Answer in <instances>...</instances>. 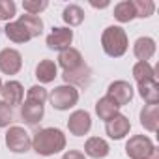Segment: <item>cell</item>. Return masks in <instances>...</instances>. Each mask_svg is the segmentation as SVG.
Returning <instances> with one entry per match:
<instances>
[{
    "mask_svg": "<svg viewBox=\"0 0 159 159\" xmlns=\"http://www.w3.org/2000/svg\"><path fill=\"white\" fill-rule=\"evenodd\" d=\"M32 148L39 155H54L66 148V135L56 127L39 129L32 139Z\"/></svg>",
    "mask_w": 159,
    "mask_h": 159,
    "instance_id": "obj_1",
    "label": "cell"
},
{
    "mask_svg": "<svg viewBox=\"0 0 159 159\" xmlns=\"http://www.w3.org/2000/svg\"><path fill=\"white\" fill-rule=\"evenodd\" d=\"M101 45L103 51L112 56V58H120L125 51H127V34L122 26H107L103 30L101 36Z\"/></svg>",
    "mask_w": 159,
    "mask_h": 159,
    "instance_id": "obj_2",
    "label": "cell"
},
{
    "mask_svg": "<svg viewBox=\"0 0 159 159\" xmlns=\"http://www.w3.org/2000/svg\"><path fill=\"white\" fill-rule=\"evenodd\" d=\"M125 153L129 159H159V150L144 135H135L125 144Z\"/></svg>",
    "mask_w": 159,
    "mask_h": 159,
    "instance_id": "obj_3",
    "label": "cell"
},
{
    "mask_svg": "<svg viewBox=\"0 0 159 159\" xmlns=\"http://www.w3.org/2000/svg\"><path fill=\"white\" fill-rule=\"evenodd\" d=\"M49 99H51V105L56 111H67L79 101V92H77L75 86L62 84V86H56L49 94Z\"/></svg>",
    "mask_w": 159,
    "mask_h": 159,
    "instance_id": "obj_4",
    "label": "cell"
},
{
    "mask_svg": "<svg viewBox=\"0 0 159 159\" xmlns=\"http://www.w3.org/2000/svg\"><path fill=\"white\" fill-rule=\"evenodd\" d=\"M6 146L15 152V153H25L30 150L32 146V139L28 135V131L25 127H19V125H11L6 133Z\"/></svg>",
    "mask_w": 159,
    "mask_h": 159,
    "instance_id": "obj_5",
    "label": "cell"
},
{
    "mask_svg": "<svg viewBox=\"0 0 159 159\" xmlns=\"http://www.w3.org/2000/svg\"><path fill=\"white\" fill-rule=\"evenodd\" d=\"M23 67V56L15 49H2L0 51V71L6 75H15Z\"/></svg>",
    "mask_w": 159,
    "mask_h": 159,
    "instance_id": "obj_6",
    "label": "cell"
},
{
    "mask_svg": "<svg viewBox=\"0 0 159 159\" xmlns=\"http://www.w3.org/2000/svg\"><path fill=\"white\" fill-rule=\"evenodd\" d=\"M107 98H111L118 107L127 105V103L133 99V88H131V84L125 83V81H114V83L109 84Z\"/></svg>",
    "mask_w": 159,
    "mask_h": 159,
    "instance_id": "obj_7",
    "label": "cell"
},
{
    "mask_svg": "<svg viewBox=\"0 0 159 159\" xmlns=\"http://www.w3.org/2000/svg\"><path fill=\"white\" fill-rule=\"evenodd\" d=\"M90 127H92V118H90V114L86 111H75L67 120V129L75 137L86 135L90 131Z\"/></svg>",
    "mask_w": 159,
    "mask_h": 159,
    "instance_id": "obj_8",
    "label": "cell"
},
{
    "mask_svg": "<svg viewBox=\"0 0 159 159\" xmlns=\"http://www.w3.org/2000/svg\"><path fill=\"white\" fill-rule=\"evenodd\" d=\"M73 41V30L69 28H52V32L47 36V47L49 49H54V51H64L71 45Z\"/></svg>",
    "mask_w": 159,
    "mask_h": 159,
    "instance_id": "obj_9",
    "label": "cell"
},
{
    "mask_svg": "<svg viewBox=\"0 0 159 159\" xmlns=\"http://www.w3.org/2000/svg\"><path fill=\"white\" fill-rule=\"evenodd\" d=\"M129 129H131V122L127 120V116H124V114H116V116H112L109 122H107V125H105V131H107V135L111 137V139H114V140H120V139H124L127 133H129Z\"/></svg>",
    "mask_w": 159,
    "mask_h": 159,
    "instance_id": "obj_10",
    "label": "cell"
},
{
    "mask_svg": "<svg viewBox=\"0 0 159 159\" xmlns=\"http://www.w3.org/2000/svg\"><path fill=\"white\" fill-rule=\"evenodd\" d=\"M2 101L8 103L10 107H15V105H21L23 103V96H25V88L21 83L17 81H8L6 84H2Z\"/></svg>",
    "mask_w": 159,
    "mask_h": 159,
    "instance_id": "obj_11",
    "label": "cell"
},
{
    "mask_svg": "<svg viewBox=\"0 0 159 159\" xmlns=\"http://www.w3.org/2000/svg\"><path fill=\"white\" fill-rule=\"evenodd\" d=\"M58 64L64 67V71H73V69H77V67H81L84 62H83V56H81V52H79L77 49L67 47V49L60 51V54H58Z\"/></svg>",
    "mask_w": 159,
    "mask_h": 159,
    "instance_id": "obj_12",
    "label": "cell"
},
{
    "mask_svg": "<svg viewBox=\"0 0 159 159\" xmlns=\"http://www.w3.org/2000/svg\"><path fill=\"white\" fill-rule=\"evenodd\" d=\"M43 112H45V109H43L41 103L28 101V99H26L25 103H21V118H23L26 124H30V125L38 124V122L43 118Z\"/></svg>",
    "mask_w": 159,
    "mask_h": 159,
    "instance_id": "obj_13",
    "label": "cell"
},
{
    "mask_svg": "<svg viewBox=\"0 0 159 159\" xmlns=\"http://www.w3.org/2000/svg\"><path fill=\"white\" fill-rule=\"evenodd\" d=\"M90 67L86 66V64H83L81 67H77V69H73V71H64V81L69 84V86H73V84H79V86H86L88 83H90Z\"/></svg>",
    "mask_w": 159,
    "mask_h": 159,
    "instance_id": "obj_14",
    "label": "cell"
},
{
    "mask_svg": "<svg viewBox=\"0 0 159 159\" xmlns=\"http://www.w3.org/2000/svg\"><path fill=\"white\" fill-rule=\"evenodd\" d=\"M109 152H111V148H109L107 140H103L99 137H92L84 144V153L94 157V159H103V157L109 155Z\"/></svg>",
    "mask_w": 159,
    "mask_h": 159,
    "instance_id": "obj_15",
    "label": "cell"
},
{
    "mask_svg": "<svg viewBox=\"0 0 159 159\" xmlns=\"http://www.w3.org/2000/svg\"><path fill=\"white\" fill-rule=\"evenodd\" d=\"M140 125L148 131H157L159 127V107L157 105H144L140 111Z\"/></svg>",
    "mask_w": 159,
    "mask_h": 159,
    "instance_id": "obj_16",
    "label": "cell"
},
{
    "mask_svg": "<svg viewBox=\"0 0 159 159\" xmlns=\"http://www.w3.org/2000/svg\"><path fill=\"white\" fill-rule=\"evenodd\" d=\"M133 52L139 62H148L155 52V41L152 38H139L133 45Z\"/></svg>",
    "mask_w": 159,
    "mask_h": 159,
    "instance_id": "obj_17",
    "label": "cell"
},
{
    "mask_svg": "<svg viewBox=\"0 0 159 159\" xmlns=\"http://www.w3.org/2000/svg\"><path fill=\"white\" fill-rule=\"evenodd\" d=\"M56 75H58V69H56V64L52 60H41L36 66V79L43 84L52 83Z\"/></svg>",
    "mask_w": 159,
    "mask_h": 159,
    "instance_id": "obj_18",
    "label": "cell"
},
{
    "mask_svg": "<svg viewBox=\"0 0 159 159\" xmlns=\"http://www.w3.org/2000/svg\"><path fill=\"white\" fill-rule=\"evenodd\" d=\"M4 32H6V36H8L13 43H26V41L32 39V36L28 34V30H26L19 21H15V23H8L6 28H4Z\"/></svg>",
    "mask_w": 159,
    "mask_h": 159,
    "instance_id": "obj_19",
    "label": "cell"
},
{
    "mask_svg": "<svg viewBox=\"0 0 159 159\" xmlns=\"http://www.w3.org/2000/svg\"><path fill=\"white\" fill-rule=\"evenodd\" d=\"M139 94L148 105H157V101H159V84H157V81L153 79V81L140 83L139 84Z\"/></svg>",
    "mask_w": 159,
    "mask_h": 159,
    "instance_id": "obj_20",
    "label": "cell"
},
{
    "mask_svg": "<svg viewBox=\"0 0 159 159\" xmlns=\"http://www.w3.org/2000/svg\"><path fill=\"white\" fill-rule=\"evenodd\" d=\"M118 105L111 99V98H101L98 103H96V112H98V116L101 118V120H105V122H109L112 116H116L118 114Z\"/></svg>",
    "mask_w": 159,
    "mask_h": 159,
    "instance_id": "obj_21",
    "label": "cell"
},
{
    "mask_svg": "<svg viewBox=\"0 0 159 159\" xmlns=\"http://www.w3.org/2000/svg\"><path fill=\"white\" fill-rule=\"evenodd\" d=\"M137 17L135 13V8H133V2L131 0H124V2L116 4L114 6V19L120 21V23H129Z\"/></svg>",
    "mask_w": 159,
    "mask_h": 159,
    "instance_id": "obj_22",
    "label": "cell"
},
{
    "mask_svg": "<svg viewBox=\"0 0 159 159\" xmlns=\"http://www.w3.org/2000/svg\"><path fill=\"white\" fill-rule=\"evenodd\" d=\"M62 19H64L69 26H79V25L84 21V11H83V8H79L77 4H69V6L64 8Z\"/></svg>",
    "mask_w": 159,
    "mask_h": 159,
    "instance_id": "obj_23",
    "label": "cell"
},
{
    "mask_svg": "<svg viewBox=\"0 0 159 159\" xmlns=\"http://www.w3.org/2000/svg\"><path fill=\"white\" fill-rule=\"evenodd\" d=\"M133 77H135V81L140 84V83H146V81H153L155 71H153V67L148 62H137L133 66Z\"/></svg>",
    "mask_w": 159,
    "mask_h": 159,
    "instance_id": "obj_24",
    "label": "cell"
},
{
    "mask_svg": "<svg viewBox=\"0 0 159 159\" xmlns=\"http://www.w3.org/2000/svg\"><path fill=\"white\" fill-rule=\"evenodd\" d=\"M19 23L28 30V34L32 36V38H38L39 34H41V30H43V21L38 17V15H21L19 17Z\"/></svg>",
    "mask_w": 159,
    "mask_h": 159,
    "instance_id": "obj_25",
    "label": "cell"
},
{
    "mask_svg": "<svg viewBox=\"0 0 159 159\" xmlns=\"http://www.w3.org/2000/svg\"><path fill=\"white\" fill-rule=\"evenodd\" d=\"M131 2H133L137 17H140V19L150 17L153 13V10H155V4L152 2V0H131Z\"/></svg>",
    "mask_w": 159,
    "mask_h": 159,
    "instance_id": "obj_26",
    "label": "cell"
},
{
    "mask_svg": "<svg viewBox=\"0 0 159 159\" xmlns=\"http://www.w3.org/2000/svg\"><path fill=\"white\" fill-rule=\"evenodd\" d=\"M47 6H49L47 0H23V8L25 11H28V15H38Z\"/></svg>",
    "mask_w": 159,
    "mask_h": 159,
    "instance_id": "obj_27",
    "label": "cell"
},
{
    "mask_svg": "<svg viewBox=\"0 0 159 159\" xmlns=\"http://www.w3.org/2000/svg\"><path fill=\"white\" fill-rule=\"evenodd\" d=\"M26 99L28 101H36V103H45L47 99H49V94H47V90L43 88V86H32V88H28V94H26Z\"/></svg>",
    "mask_w": 159,
    "mask_h": 159,
    "instance_id": "obj_28",
    "label": "cell"
},
{
    "mask_svg": "<svg viewBox=\"0 0 159 159\" xmlns=\"http://www.w3.org/2000/svg\"><path fill=\"white\" fill-rule=\"evenodd\" d=\"M15 2L11 0H0V19L2 21H10L15 15Z\"/></svg>",
    "mask_w": 159,
    "mask_h": 159,
    "instance_id": "obj_29",
    "label": "cell"
},
{
    "mask_svg": "<svg viewBox=\"0 0 159 159\" xmlns=\"http://www.w3.org/2000/svg\"><path fill=\"white\" fill-rule=\"evenodd\" d=\"M13 122V111L8 103L0 101V127H8Z\"/></svg>",
    "mask_w": 159,
    "mask_h": 159,
    "instance_id": "obj_30",
    "label": "cell"
},
{
    "mask_svg": "<svg viewBox=\"0 0 159 159\" xmlns=\"http://www.w3.org/2000/svg\"><path fill=\"white\" fill-rule=\"evenodd\" d=\"M62 159H86L83 152H79V150H69L62 155Z\"/></svg>",
    "mask_w": 159,
    "mask_h": 159,
    "instance_id": "obj_31",
    "label": "cell"
},
{
    "mask_svg": "<svg viewBox=\"0 0 159 159\" xmlns=\"http://www.w3.org/2000/svg\"><path fill=\"white\" fill-rule=\"evenodd\" d=\"M94 8H107L109 6V2H107V0H105V2H94V0H92V2H90Z\"/></svg>",
    "mask_w": 159,
    "mask_h": 159,
    "instance_id": "obj_32",
    "label": "cell"
},
{
    "mask_svg": "<svg viewBox=\"0 0 159 159\" xmlns=\"http://www.w3.org/2000/svg\"><path fill=\"white\" fill-rule=\"evenodd\" d=\"M0 90H2V79H0Z\"/></svg>",
    "mask_w": 159,
    "mask_h": 159,
    "instance_id": "obj_33",
    "label": "cell"
}]
</instances>
